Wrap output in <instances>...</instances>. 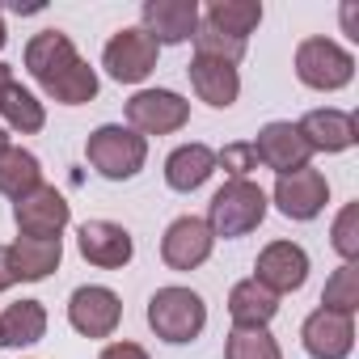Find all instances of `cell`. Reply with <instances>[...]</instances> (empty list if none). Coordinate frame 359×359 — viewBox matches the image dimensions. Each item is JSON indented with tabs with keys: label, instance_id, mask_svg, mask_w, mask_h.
<instances>
[{
	"label": "cell",
	"instance_id": "cell-5",
	"mask_svg": "<svg viewBox=\"0 0 359 359\" xmlns=\"http://www.w3.org/2000/svg\"><path fill=\"white\" fill-rule=\"evenodd\" d=\"M191 123V102L173 89H140L127 102V127L148 135H173Z\"/></svg>",
	"mask_w": 359,
	"mask_h": 359
},
{
	"label": "cell",
	"instance_id": "cell-25",
	"mask_svg": "<svg viewBox=\"0 0 359 359\" xmlns=\"http://www.w3.org/2000/svg\"><path fill=\"white\" fill-rule=\"evenodd\" d=\"M0 118H5V127L18 131V135H34V131L47 127V106H43L30 89L13 85L5 97H0Z\"/></svg>",
	"mask_w": 359,
	"mask_h": 359
},
{
	"label": "cell",
	"instance_id": "cell-12",
	"mask_svg": "<svg viewBox=\"0 0 359 359\" xmlns=\"http://www.w3.org/2000/svg\"><path fill=\"white\" fill-rule=\"evenodd\" d=\"M250 279H258L271 296L300 292L304 279H309V254H304V245H296V241H271V245L258 254Z\"/></svg>",
	"mask_w": 359,
	"mask_h": 359
},
{
	"label": "cell",
	"instance_id": "cell-16",
	"mask_svg": "<svg viewBox=\"0 0 359 359\" xmlns=\"http://www.w3.org/2000/svg\"><path fill=\"white\" fill-rule=\"evenodd\" d=\"M296 127H300V135L309 140L313 152H346V148H355V140H359L355 114H351V110H338V106L309 110Z\"/></svg>",
	"mask_w": 359,
	"mask_h": 359
},
{
	"label": "cell",
	"instance_id": "cell-31",
	"mask_svg": "<svg viewBox=\"0 0 359 359\" xmlns=\"http://www.w3.org/2000/svg\"><path fill=\"white\" fill-rule=\"evenodd\" d=\"M216 169H224L229 173V182H237V177H250L254 169H258V156H254V144H229V148H220L216 152Z\"/></svg>",
	"mask_w": 359,
	"mask_h": 359
},
{
	"label": "cell",
	"instance_id": "cell-8",
	"mask_svg": "<svg viewBox=\"0 0 359 359\" xmlns=\"http://www.w3.org/2000/svg\"><path fill=\"white\" fill-rule=\"evenodd\" d=\"M123 321V300L114 287L85 283L68 296V325L85 338H110Z\"/></svg>",
	"mask_w": 359,
	"mask_h": 359
},
{
	"label": "cell",
	"instance_id": "cell-10",
	"mask_svg": "<svg viewBox=\"0 0 359 359\" xmlns=\"http://www.w3.org/2000/svg\"><path fill=\"white\" fill-rule=\"evenodd\" d=\"M216 250V237L203 216H177L161 237V258L169 271H199Z\"/></svg>",
	"mask_w": 359,
	"mask_h": 359
},
{
	"label": "cell",
	"instance_id": "cell-17",
	"mask_svg": "<svg viewBox=\"0 0 359 359\" xmlns=\"http://www.w3.org/2000/svg\"><path fill=\"white\" fill-rule=\"evenodd\" d=\"M26 72L39 81V85H51L60 72H68L81 55H76V47H72V39L64 34V30H39L30 43H26Z\"/></svg>",
	"mask_w": 359,
	"mask_h": 359
},
{
	"label": "cell",
	"instance_id": "cell-3",
	"mask_svg": "<svg viewBox=\"0 0 359 359\" xmlns=\"http://www.w3.org/2000/svg\"><path fill=\"white\" fill-rule=\"evenodd\" d=\"M266 191L250 177H237V182H224L212 203H208V229L212 237H224V241H237L245 233H254L262 220H266Z\"/></svg>",
	"mask_w": 359,
	"mask_h": 359
},
{
	"label": "cell",
	"instance_id": "cell-15",
	"mask_svg": "<svg viewBox=\"0 0 359 359\" xmlns=\"http://www.w3.org/2000/svg\"><path fill=\"white\" fill-rule=\"evenodd\" d=\"M300 342L313 359H346L355 346V317L346 313H330V309H313L300 325Z\"/></svg>",
	"mask_w": 359,
	"mask_h": 359
},
{
	"label": "cell",
	"instance_id": "cell-23",
	"mask_svg": "<svg viewBox=\"0 0 359 359\" xmlns=\"http://www.w3.org/2000/svg\"><path fill=\"white\" fill-rule=\"evenodd\" d=\"M199 22L229 34V39L250 43V34L262 26V5L258 0H212L208 9H199Z\"/></svg>",
	"mask_w": 359,
	"mask_h": 359
},
{
	"label": "cell",
	"instance_id": "cell-21",
	"mask_svg": "<svg viewBox=\"0 0 359 359\" xmlns=\"http://www.w3.org/2000/svg\"><path fill=\"white\" fill-rule=\"evenodd\" d=\"M279 313V296H271L258 279H241L229 292V317L233 330H266Z\"/></svg>",
	"mask_w": 359,
	"mask_h": 359
},
{
	"label": "cell",
	"instance_id": "cell-22",
	"mask_svg": "<svg viewBox=\"0 0 359 359\" xmlns=\"http://www.w3.org/2000/svg\"><path fill=\"white\" fill-rule=\"evenodd\" d=\"M47 338V309L43 300H18L9 304L5 313H0V346H34Z\"/></svg>",
	"mask_w": 359,
	"mask_h": 359
},
{
	"label": "cell",
	"instance_id": "cell-11",
	"mask_svg": "<svg viewBox=\"0 0 359 359\" xmlns=\"http://www.w3.org/2000/svg\"><path fill=\"white\" fill-rule=\"evenodd\" d=\"M13 224L22 237H60L72 224V203L55 191V187H39L26 199L13 203Z\"/></svg>",
	"mask_w": 359,
	"mask_h": 359
},
{
	"label": "cell",
	"instance_id": "cell-13",
	"mask_svg": "<svg viewBox=\"0 0 359 359\" xmlns=\"http://www.w3.org/2000/svg\"><path fill=\"white\" fill-rule=\"evenodd\" d=\"M76 250H81V258H85L89 266H97V271H123V266L131 262V254H135V241H131V233H127L123 224H114V220H85V224L76 229Z\"/></svg>",
	"mask_w": 359,
	"mask_h": 359
},
{
	"label": "cell",
	"instance_id": "cell-28",
	"mask_svg": "<svg viewBox=\"0 0 359 359\" xmlns=\"http://www.w3.org/2000/svg\"><path fill=\"white\" fill-rule=\"evenodd\" d=\"M224 359H283L271 330H233L224 342Z\"/></svg>",
	"mask_w": 359,
	"mask_h": 359
},
{
	"label": "cell",
	"instance_id": "cell-29",
	"mask_svg": "<svg viewBox=\"0 0 359 359\" xmlns=\"http://www.w3.org/2000/svg\"><path fill=\"white\" fill-rule=\"evenodd\" d=\"M191 43H195V55H203V60H220V64H233V68L245 60V43L241 39H229V34H220V30H212L203 22H199Z\"/></svg>",
	"mask_w": 359,
	"mask_h": 359
},
{
	"label": "cell",
	"instance_id": "cell-19",
	"mask_svg": "<svg viewBox=\"0 0 359 359\" xmlns=\"http://www.w3.org/2000/svg\"><path fill=\"white\" fill-rule=\"evenodd\" d=\"M64 258V241L60 237H22L9 245V266L18 283H43L51 271H60Z\"/></svg>",
	"mask_w": 359,
	"mask_h": 359
},
{
	"label": "cell",
	"instance_id": "cell-7",
	"mask_svg": "<svg viewBox=\"0 0 359 359\" xmlns=\"http://www.w3.org/2000/svg\"><path fill=\"white\" fill-rule=\"evenodd\" d=\"M271 199H275V208H279L287 220H300V224H304V220H317V216L325 212V203H330V182H325L321 169L304 165V169H296V173L275 177Z\"/></svg>",
	"mask_w": 359,
	"mask_h": 359
},
{
	"label": "cell",
	"instance_id": "cell-1",
	"mask_svg": "<svg viewBox=\"0 0 359 359\" xmlns=\"http://www.w3.org/2000/svg\"><path fill=\"white\" fill-rule=\"evenodd\" d=\"M148 325L161 342L169 346H182V342H195L203 330H208V304L199 292L182 287V283H169V287H156L152 300H148Z\"/></svg>",
	"mask_w": 359,
	"mask_h": 359
},
{
	"label": "cell",
	"instance_id": "cell-33",
	"mask_svg": "<svg viewBox=\"0 0 359 359\" xmlns=\"http://www.w3.org/2000/svg\"><path fill=\"white\" fill-rule=\"evenodd\" d=\"M18 279H13V266H9V245H0V292H9Z\"/></svg>",
	"mask_w": 359,
	"mask_h": 359
},
{
	"label": "cell",
	"instance_id": "cell-2",
	"mask_svg": "<svg viewBox=\"0 0 359 359\" xmlns=\"http://www.w3.org/2000/svg\"><path fill=\"white\" fill-rule=\"evenodd\" d=\"M85 156L106 182H131L148 161V140L140 131H131L127 123H102L89 131Z\"/></svg>",
	"mask_w": 359,
	"mask_h": 359
},
{
	"label": "cell",
	"instance_id": "cell-35",
	"mask_svg": "<svg viewBox=\"0 0 359 359\" xmlns=\"http://www.w3.org/2000/svg\"><path fill=\"white\" fill-rule=\"evenodd\" d=\"M9 43V30H5V13H0V47Z\"/></svg>",
	"mask_w": 359,
	"mask_h": 359
},
{
	"label": "cell",
	"instance_id": "cell-32",
	"mask_svg": "<svg viewBox=\"0 0 359 359\" xmlns=\"http://www.w3.org/2000/svg\"><path fill=\"white\" fill-rule=\"evenodd\" d=\"M97 359H148V351H144L140 342H127V338H123V342H106Z\"/></svg>",
	"mask_w": 359,
	"mask_h": 359
},
{
	"label": "cell",
	"instance_id": "cell-24",
	"mask_svg": "<svg viewBox=\"0 0 359 359\" xmlns=\"http://www.w3.org/2000/svg\"><path fill=\"white\" fill-rule=\"evenodd\" d=\"M39 187H43V165H39V156L30 148L9 144L5 152H0V195L18 203V199H26Z\"/></svg>",
	"mask_w": 359,
	"mask_h": 359
},
{
	"label": "cell",
	"instance_id": "cell-9",
	"mask_svg": "<svg viewBox=\"0 0 359 359\" xmlns=\"http://www.w3.org/2000/svg\"><path fill=\"white\" fill-rule=\"evenodd\" d=\"M140 30L156 47H177L191 43L199 30V0H144L140 5Z\"/></svg>",
	"mask_w": 359,
	"mask_h": 359
},
{
	"label": "cell",
	"instance_id": "cell-34",
	"mask_svg": "<svg viewBox=\"0 0 359 359\" xmlns=\"http://www.w3.org/2000/svg\"><path fill=\"white\" fill-rule=\"evenodd\" d=\"M13 85H18V81H13V64H0V97H5Z\"/></svg>",
	"mask_w": 359,
	"mask_h": 359
},
{
	"label": "cell",
	"instance_id": "cell-20",
	"mask_svg": "<svg viewBox=\"0 0 359 359\" xmlns=\"http://www.w3.org/2000/svg\"><path fill=\"white\" fill-rule=\"evenodd\" d=\"M216 173V152L208 148V144H177L169 156H165V182H169V191H177V195H191V191H199L208 177Z\"/></svg>",
	"mask_w": 359,
	"mask_h": 359
},
{
	"label": "cell",
	"instance_id": "cell-26",
	"mask_svg": "<svg viewBox=\"0 0 359 359\" xmlns=\"http://www.w3.org/2000/svg\"><path fill=\"white\" fill-rule=\"evenodd\" d=\"M43 93L51 102H60V106H85V102L97 97V72L85 60H76L68 72H60L51 85H43Z\"/></svg>",
	"mask_w": 359,
	"mask_h": 359
},
{
	"label": "cell",
	"instance_id": "cell-27",
	"mask_svg": "<svg viewBox=\"0 0 359 359\" xmlns=\"http://www.w3.org/2000/svg\"><path fill=\"white\" fill-rule=\"evenodd\" d=\"M321 309L355 317V309H359V266H355V262H342V266H338V271L325 279V292H321Z\"/></svg>",
	"mask_w": 359,
	"mask_h": 359
},
{
	"label": "cell",
	"instance_id": "cell-30",
	"mask_svg": "<svg viewBox=\"0 0 359 359\" xmlns=\"http://www.w3.org/2000/svg\"><path fill=\"white\" fill-rule=\"evenodd\" d=\"M330 245L342 262H359V203H342L330 229Z\"/></svg>",
	"mask_w": 359,
	"mask_h": 359
},
{
	"label": "cell",
	"instance_id": "cell-36",
	"mask_svg": "<svg viewBox=\"0 0 359 359\" xmlns=\"http://www.w3.org/2000/svg\"><path fill=\"white\" fill-rule=\"evenodd\" d=\"M5 148H9V131H5V127H0V152H5Z\"/></svg>",
	"mask_w": 359,
	"mask_h": 359
},
{
	"label": "cell",
	"instance_id": "cell-6",
	"mask_svg": "<svg viewBox=\"0 0 359 359\" xmlns=\"http://www.w3.org/2000/svg\"><path fill=\"white\" fill-rule=\"evenodd\" d=\"M156 55H161V47H156L140 26H123V30L106 43V51H102V68H106L110 81H118V85H140V81L152 76Z\"/></svg>",
	"mask_w": 359,
	"mask_h": 359
},
{
	"label": "cell",
	"instance_id": "cell-18",
	"mask_svg": "<svg viewBox=\"0 0 359 359\" xmlns=\"http://www.w3.org/2000/svg\"><path fill=\"white\" fill-rule=\"evenodd\" d=\"M187 76H191V89L199 93V102H208L212 110H229V106L241 97V72H237L233 64L195 55L191 68H187Z\"/></svg>",
	"mask_w": 359,
	"mask_h": 359
},
{
	"label": "cell",
	"instance_id": "cell-14",
	"mask_svg": "<svg viewBox=\"0 0 359 359\" xmlns=\"http://www.w3.org/2000/svg\"><path fill=\"white\" fill-rule=\"evenodd\" d=\"M254 156H258V165H266V169H275V173L283 177V173L304 169V165L313 161V148H309V140L300 135L296 123L275 118V123H266V127L258 131V140H254Z\"/></svg>",
	"mask_w": 359,
	"mask_h": 359
},
{
	"label": "cell",
	"instance_id": "cell-4",
	"mask_svg": "<svg viewBox=\"0 0 359 359\" xmlns=\"http://www.w3.org/2000/svg\"><path fill=\"white\" fill-rule=\"evenodd\" d=\"M296 76H300V85L317 89V93H338L355 81V55L342 43L313 34L296 47Z\"/></svg>",
	"mask_w": 359,
	"mask_h": 359
}]
</instances>
